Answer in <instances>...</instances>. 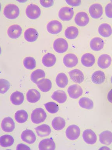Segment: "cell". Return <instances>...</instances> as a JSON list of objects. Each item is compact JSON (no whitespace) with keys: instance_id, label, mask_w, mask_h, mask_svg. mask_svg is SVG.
<instances>
[{"instance_id":"15","label":"cell","mask_w":112,"mask_h":150,"mask_svg":"<svg viewBox=\"0 0 112 150\" xmlns=\"http://www.w3.org/2000/svg\"><path fill=\"white\" fill-rule=\"evenodd\" d=\"M71 80L74 83L81 84L84 81V76L83 72L78 69H75L69 72Z\"/></svg>"},{"instance_id":"44","label":"cell","mask_w":112,"mask_h":150,"mask_svg":"<svg viewBox=\"0 0 112 150\" xmlns=\"http://www.w3.org/2000/svg\"><path fill=\"white\" fill-rule=\"evenodd\" d=\"M16 150H31L28 146L24 144H20L17 145L16 148Z\"/></svg>"},{"instance_id":"22","label":"cell","mask_w":112,"mask_h":150,"mask_svg":"<svg viewBox=\"0 0 112 150\" xmlns=\"http://www.w3.org/2000/svg\"><path fill=\"white\" fill-rule=\"evenodd\" d=\"M27 101L29 103H36L40 100L41 95L38 90L35 89H32L28 90L26 94Z\"/></svg>"},{"instance_id":"12","label":"cell","mask_w":112,"mask_h":150,"mask_svg":"<svg viewBox=\"0 0 112 150\" xmlns=\"http://www.w3.org/2000/svg\"><path fill=\"white\" fill-rule=\"evenodd\" d=\"M112 62L111 57L109 54H103L99 57L97 60L99 67L102 69H106L111 66Z\"/></svg>"},{"instance_id":"32","label":"cell","mask_w":112,"mask_h":150,"mask_svg":"<svg viewBox=\"0 0 112 150\" xmlns=\"http://www.w3.org/2000/svg\"><path fill=\"white\" fill-rule=\"evenodd\" d=\"M55 81L58 87L64 88L68 84L69 79L65 73H60L57 75Z\"/></svg>"},{"instance_id":"11","label":"cell","mask_w":112,"mask_h":150,"mask_svg":"<svg viewBox=\"0 0 112 150\" xmlns=\"http://www.w3.org/2000/svg\"><path fill=\"white\" fill-rule=\"evenodd\" d=\"M84 142L89 145H93L97 141V137L96 133L90 129L84 130L82 134Z\"/></svg>"},{"instance_id":"48","label":"cell","mask_w":112,"mask_h":150,"mask_svg":"<svg viewBox=\"0 0 112 150\" xmlns=\"http://www.w3.org/2000/svg\"></svg>"},{"instance_id":"40","label":"cell","mask_w":112,"mask_h":150,"mask_svg":"<svg viewBox=\"0 0 112 150\" xmlns=\"http://www.w3.org/2000/svg\"><path fill=\"white\" fill-rule=\"evenodd\" d=\"M0 93L1 94L6 93L10 88V83L7 80L4 79H0Z\"/></svg>"},{"instance_id":"49","label":"cell","mask_w":112,"mask_h":150,"mask_svg":"<svg viewBox=\"0 0 112 150\" xmlns=\"http://www.w3.org/2000/svg\"></svg>"},{"instance_id":"45","label":"cell","mask_w":112,"mask_h":150,"mask_svg":"<svg viewBox=\"0 0 112 150\" xmlns=\"http://www.w3.org/2000/svg\"><path fill=\"white\" fill-rule=\"evenodd\" d=\"M107 99L108 101L112 104V89L109 91L107 95Z\"/></svg>"},{"instance_id":"39","label":"cell","mask_w":112,"mask_h":150,"mask_svg":"<svg viewBox=\"0 0 112 150\" xmlns=\"http://www.w3.org/2000/svg\"><path fill=\"white\" fill-rule=\"evenodd\" d=\"M44 106L46 110L51 114H55L59 110V107L58 105L54 102H47L44 104Z\"/></svg>"},{"instance_id":"30","label":"cell","mask_w":112,"mask_h":150,"mask_svg":"<svg viewBox=\"0 0 112 150\" xmlns=\"http://www.w3.org/2000/svg\"><path fill=\"white\" fill-rule=\"evenodd\" d=\"M10 99L12 104L15 105H19L23 103L24 96L22 93L16 91L11 94Z\"/></svg>"},{"instance_id":"17","label":"cell","mask_w":112,"mask_h":150,"mask_svg":"<svg viewBox=\"0 0 112 150\" xmlns=\"http://www.w3.org/2000/svg\"><path fill=\"white\" fill-rule=\"evenodd\" d=\"M81 62L83 66L86 67H91L95 64L96 58L93 54L89 53H86L82 55Z\"/></svg>"},{"instance_id":"46","label":"cell","mask_w":112,"mask_h":150,"mask_svg":"<svg viewBox=\"0 0 112 150\" xmlns=\"http://www.w3.org/2000/svg\"><path fill=\"white\" fill-rule=\"evenodd\" d=\"M99 149H105V150H110V149L108 147H106V146H103V147H101Z\"/></svg>"},{"instance_id":"14","label":"cell","mask_w":112,"mask_h":150,"mask_svg":"<svg viewBox=\"0 0 112 150\" xmlns=\"http://www.w3.org/2000/svg\"><path fill=\"white\" fill-rule=\"evenodd\" d=\"M22 33V28L20 25H11L8 28L7 34L12 39H16L20 37Z\"/></svg>"},{"instance_id":"27","label":"cell","mask_w":112,"mask_h":150,"mask_svg":"<svg viewBox=\"0 0 112 150\" xmlns=\"http://www.w3.org/2000/svg\"><path fill=\"white\" fill-rule=\"evenodd\" d=\"M39 149L42 150H55L56 145L52 139H46L41 140L39 144Z\"/></svg>"},{"instance_id":"3","label":"cell","mask_w":112,"mask_h":150,"mask_svg":"<svg viewBox=\"0 0 112 150\" xmlns=\"http://www.w3.org/2000/svg\"><path fill=\"white\" fill-rule=\"evenodd\" d=\"M53 48L57 53L62 54L67 51L69 48V44L64 38H57L53 42Z\"/></svg>"},{"instance_id":"33","label":"cell","mask_w":112,"mask_h":150,"mask_svg":"<svg viewBox=\"0 0 112 150\" xmlns=\"http://www.w3.org/2000/svg\"><path fill=\"white\" fill-rule=\"evenodd\" d=\"M52 127L55 130H61L65 127L66 121L63 118L57 117L55 118L52 121Z\"/></svg>"},{"instance_id":"31","label":"cell","mask_w":112,"mask_h":150,"mask_svg":"<svg viewBox=\"0 0 112 150\" xmlns=\"http://www.w3.org/2000/svg\"><path fill=\"white\" fill-rule=\"evenodd\" d=\"M79 31L78 28L74 26H71L66 28L64 33L65 37L67 39L72 40L78 37Z\"/></svg>"},{"instance_id":"47","label":"cell","mask_w":112,"mask_h":150,"mask_svg":"<svg viewBox=\"0 0 112 150\" xmlns=\"http://www.w3.org/2000/svg\"><path fill=\"white\" fill-rule=\"evenodd\" d=\"M111 84H112V76L111 77Z\"/></svg>"},{"instance_id":"24","label":"cell","mask_w":112,"mask_h":150,"mask_svg":"<svg viewBox=\"0 0 112 150\" xmlns=\"http://www.w3.org/2000/svg\"><path fill=\"white\" fill-rule=\"evenodd\" d=\"M99 34L101 36L104 38H108L112 35V28L109 24L103 23L99 26Z\"/></svg>"},{"instance_id":"37","label":"cell","mask_w":112,"mask_h":150,"mask_svg":"<svg viewBox=\"0 0 112 150\" xmlns=\"http://www.w3.org/2000/svg\"><path fill=\"white\" fill-rule=\"evenodd\" d=\"M23 65L25 68L28 70H33L36 67V61L33 57H26L23 59Z\"/></svg>"},{"instance_id":"28","label":"cell","mask_w":112,"mask_h":150,"mask_svg":"<svg viewBox=\"0 0 112 150\" xmlns=\"http://www.w3.org/2000/svg\"><path fill=\"white\" fill-rule=\"evenodd\" d=\"M91 81L94 84H101L105 81L106 76L104 72L101 71H95L91 77Z\"/></svg>"},{"instance_id":"34","label":"cell","mask_w":112,"mask_h":150,"mask_svg":"<svg viewBox=\"0 0 112 150\" xmlns=\"http://www.w3.org/2000/svg\"><path fill=\"white\" fill-rule=\"evenodd\" d=\"M14 141V138L11 135L5 134L0 138V145L3 147H9L13 144Z\"/></svg>"},{"instance_id":"18","label":"cell","mask_w":112,"mask_h":150,"mask_svg":"<svg viewBox=\"0 0 112 150\" xmlns=\"http://www.w3.org/2000/svg\"><path fill=\"white\" fill-rule=\"evenodd\" d=\"M21 137L23 141L29 144L34 143L36 140L35 133L30 129H26L23 131L21 133Z\"/></svg>"},{"instance_id":"41","label":"cell","mask_w":112,"mask_h":150,"mask_svg":"<svg viewBox=\"0 0 112 150\" xmlns=\"http://www.w3.org/2000/svg\"><path fill=\"white\" fill-rule=\"evenodd\" d=\"M106 16L108 18H112V2L108 3L105 8Z\"/></svg>"},{"instance_id":"8","label":"cell","mask_w":112,"mask_h":150,"mask_svg":"<svg viewBox=\"0 0 112 150\" xmlns=\"http://www.w3.org/2000/svg\"><path fill=\"white\" fill-rule=\"evenodd\" d=\"M74 21L79 27H85L90 22V18L88 14L84 11L77 13L75 16Z\"/></svg>"},{"instance_id":"5","label":"cell","mask_w":112,"mask_h":150,"mask_svg":"<svg viewBox=\"0 0 112 150\" xmlns=\"http://www.w3.org/2000/svg\"><path fill=\"white\" fill-rule=\"evenodd\" d=\"M81 130L76 125H71L67 128L65 134L69 140L74 141L77 140L80 135Z\"/></svg>"},{"instance_id":"2","label":"cell","mask_w":112,"mask_h":150,"mask_svg":"<svg viewBox=\"0 0 112 150\" xmlns=\"http://www.w3.org/2000/svg\"><path fill=\"white\" fill-rule=\"evenodd\" d=\"M30 118L33 123L39 124L45 121L47 118V114L42 108H36L32 112Z\"/></svg>"},{"instance_id":"43","label":"cell","mask_w":112,"mask_h":150,"mask_svg":"<svg viewBox=\"0 0 112 150\" xmlns=\"http://www.w3.org/2000/svg\"><path fill=\"white\" fill-rule=\"evenodd\" d=\"M65 2L68 4L69 5L72 6L76 7L79 6L82 3L81 1H67Z\"/></svg>"},{"instance_id":"9","label":"cell","mask_w":112,"mask_h":150,"mask_svg":"<svg viewBox=\"0 0 112 150\" xmlns=\"http://www.w3.org/2000/svg\"><path fill=\"white\" fill-rule=\"evenodd\" d=\"M63 64L67 67L72 68L77 65L79 62L78 57L74 53H68L64 56L63 59Z\"/></svg>"},{"instance_id":"19","label":"cell","mask_w":112,"mask_h":150,"mask_svg":"<svg viewBox=\"0 0 112 150\" xmlns=\"http://www.w3.org/2000/svg\"><path fill=\"white\" fill-rule=\"evenodd\" d=\"M104 40L99 37H95L91 39L90 42V48L95 52H99L103 49L104 46Z\"/></svg>"},{"instance_id":"1","label":"cell","mask_w":112,"mask_h":150,"mask_svg":"<svg viewBox=\"0 0 112 150\" xmlns=\"http://www.w3.org/2000/svg\"><path fill=\"white\" fill-rule=\"evenodd\" d=\"M20 14V9L17 5L9 4L5 7L3 14L5 17L10 20H14L18 17Z\"/></svg>"},{"instance_id":"20","label":"cell","mask_w":112,"mask_h":150,"mask_svg":"<svg viewBox=\"0 0 112 150\" xmlns=\"http://www.w3.org/2000/svg\"><path fill=\"white\" fill-rule=\"evenodd\" d=\"M39 34L35 28H29L26 29L24 33V37L26 41L29 42H34L37 40Z\"/></svg>"},{"instance_id":"26","label":"cell","mask_w":112,"mask_h":150,"mask_svg":"<svg viewBox=\"0 0 112 150\" xmlns=\"http://www.w3.org/2000/svg\"><path fill=\"white\" fill-rule=\"evenodd\" d=\"M99 139L102 144L109 146L112 143V132L109 130L101 132L99 135Z\"/></svg>"},{"instance_id":"35","label":"cell","mask_w":112,"mask_h":150,"mask_svg":"<svg viewBox=\"0 0 112 150\" xmlns=\"http://www.w3.org/2000/svg\"><path fill=\"white\" fill-rule=\"evenodd\" d=\"M78 103L81 108L88 110H91L94 107L93 101L89 98H82L79 100Z\"/></svg>"},{"instance_id":"10","label":"cell","mask_w":112,"mask_h":150,"mask_svg":"<svg viewBox=\"0 0 112 150\" xmlns=\"http://www.w3.org/2000/svg\"><path fill=\"white\" fill-rule=\"evenodd\" d=\"M89 13L93 18H100L103 15V7L100 4L94 3L89 7Z\"/></svg>"},{"instance_id":"29","label":"cell","mask_w":112,"mask_h":150,"mask_svg":"<svg viewBox=\"0 0 112 150\" xmlns=\"http://www.w3.org/2000/svg\"><path fill=\"white\" fill-rule=\"evenodd\" d=\"M51 97L52 99L60 104L65 103L67 99L66 93L62 90H57L55 91Z\"/></svg>"},{"instance_id":"6","label":"cell","mask_w":112,"mask_h":150,"mask_svg":"<svg viewBox=\"0 0 112 150\" xmlns=\"http://www.w3.org/2000/svg\"><path fill=\"white\" fill-rule=\"evenodd\" d=\"M63 25L61 23L57 20L49 21L46 26V29L50 34L56 35L61 33L63 29Z\"/></svg>"},{"instance_id":"13","label":"cell","mask_w":112,"mask_h":150,"mask_svg":"<svg viewBox=\"0 0 112 150\" xmlns=\"http://www.w3.org/2000/svg\"><path fill=\"white\" fill-rule=\"evenodd\" d=\"M67 91L69 97L75 99L80 97L83 94V89L77 84L70 86L68 88Z\"/></svg>"},{"instance_id":"42","label":"cell","mask_w":112,"mask_h":150,"mask_svg":"<svg viewBox=\"0 0 112 150\" xmlns=\"http://www.w3.org/2000/svg\"><path fill=\"white\" fill-rule=\"evenodd\" d=\"M40 3L42 6L44 8H50L53 6L54 4L53 1H40Z\"/></svg>"},{"instance_id":"4","label":"cell","mask_w":112,"mask_h":150,"mask_svg":"<svg viewBox=\"0 0 112 150\" xmlns=\"http://www.w3.org/2000/svg\"><path fill=\"white\" fill-rule=\"evenodd\" d=\"M26 13L28 18L31 20H35L40 16L41 11L38 5L30 4L26 8Z\"/></svg>"},{"instance_id":"21","label":"cell","mask_w":112,"mask_h":150,"mask_svg":"<svg viewBox=\"0 0 112 150\" xmlns=\"http://www.w3.org/2000/svg\"><path fill=\"white\" fill-rule=\"evenodd\" d=\"M57 58L54 54L51 53H47L43 56L42 59V63L45 67H51L55 65Z\"/></svg>"},{"instance_id":"23","label":"cell","mask_w":112,"mask_h":150,"mask_svg":"<svg viewBox=\"0 0 112 150\" xmlns=\"http://www.w3.org/2000/svg\"><path fill=\"white\" fill-rule=\"evenodd\" d=\"M36 84L38 88L43 92H48L52 88V81L48 79H42L38 81Z\"/></svg>"},{"instance_id":"16","label":"cell","mask_w":112,"mask_h":150,"mask_svg":"<svg viewBox=\"0 0 112 150\" xmlns=\"http://www.w3.org/2000/svg\"><path fill=\"white\" fill-rule=\"evenodd\" d=\"M15 122L10 117L4 118L1 122V128L5 132H11L15 129Z\"/></svg>"},{"instance_id":"25","label":"cell","mask_w":112,"mask_h":150,"mask_svg":"<svg viewBox=\"0 0 112 150\" xmlns=\"http://www.w3.org/2000/svg\"><path fill=\"white\" fill-rule=\"evenodd\" d=\"M38 136L41 138L48 136L52 133V129L48 125L43 124L35 128Z\"/></svg>"},{"instance_id":"7","label":"cell","mask_w":112,"mask_h":150,"mask_svg":"<svg viewBox=\"0 0 112 150\" xmlns=\"http://www.w3.org/2000/svg\"><path fill=\"white\" fill-rule=\"evenodd\" d=\"M74 15L73 9L69 7H63L58 12V17L63 21H69L72 20Z\"/></svg>"},{"instance_id":"38","label":"cell","mask_w":112,"mask_h":150,"mask_svg":"<svg viewBox=\"0 0 112 150\" xmlns=\"http://www.w3.org/2000/svg\"><path fill=\"white\" fill-rule=\"evenodd\" d=\"M46 74L43 70L38 69L32 72L30 75V79L33 83L36 84L39 79L45 78Z\"/></svg>"},{"instance_id":"36","label":"cell","mask_w":112,"mask_h":150,"mask_svg":"<svg viewBox=\"0 0 112 150\" xmlns=\"http://www.w3.org/2000/svg\"><path fill=\"white\" fill-rule=\"evenodd\" d=\"M15 119L18 123H25L28 119V114L27 112L24 110H18L15 115Z\"/></svg>"}]
</instances>
